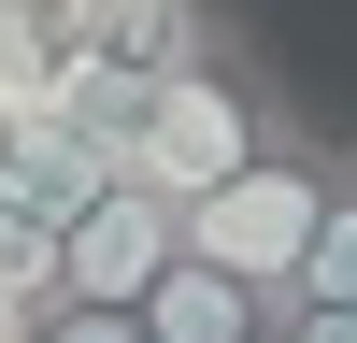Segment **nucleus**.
<instances>
[{
    "instance_id": "1",
    "label": "nucleus",
    "mask_w": 357,
    "mask_h": 343,
    "mask_svg": "<svg viewBox=\"0 0 357 343\" xmlns=\"http://www.w3.org/2000/svg\"><path fill=\"white\" fill-rule=\"evenodd\" d=\"M286 129H301L286 72L243 43V29L200 15L186 43H172L158 72L114 100V129H100V143H114V186H143V200H172V215H186V200H215L229 172H243L257 143H286Z\"/></svg>"
},
{
    "instance_id": "2",
    "label": "nucleus",
    "mask_w": 357,
    "mask_h": 343,
    "mask_svg": "<svg viewBox=\"0 0 357 343\" xmlns=\"http://www.w3.org/2000/svg\"><path fill=\"white\" fill-rule=\"evenodd\" d=\"M329 200H343V129H314V114H301V129L257 143L215 200H186V257H215V272H243V286H272V300H286V272H301V243H314Z\"/></svg>"
},
{
    "instance_id": "3",
    "label": "nucleus",
    "mask_w": 357,
    "mask_h": 343,
    "mask_svg": "<svg viewBox=\"0 0 357 343\" xmlns=\"http://www.w3.org/2000/svg\"><path fill=\"white\" fill-rule=\"evenodd\" d=\"M172 257H186V215H172V200H143V186H86L72 215H57V272H43V286H57V300H114V314H129Z\"/></svg>"
},
{
    "instance_id": "4",
    "label": "nucleus",
    "mask_w": 357,
    "mask_h": 343,
    "mask_svg": "<svg viewBox=\"0 0 357 343\" xmlns=\"http://www.w3.org/2000/svg\"><path fill=\"white\" fill-rule=\"evenodd\" d=\"M143 343H272L286 329V300L272 286H243V272H215V257H172L158 286H143Z\"/></svg>"
},
{
    "instance_id": "5",
    "label": "nucleus",
    "mask_w": 357,
    "mask_h": 343,
    "mask_svg": "<svg viewBox=\"0 0 357 343\" xmlns=\"http://www.w3.org/2000/svg\"><path fill=\"white\" fill-rule=\"evenodd\" d=\"M286 300H301V314H357V172H343L329 215H314V243H301V272H286Z\"/></svg>"
},
{
    "instance_id": "6",
    "label": "nucleus",
    "mask_w": 357,
    "mask_h": 343,
    "mask_svg": "<svg viewBox=\"0 0 357 343\" xmlns=\"http://www.w3.org/2000/svg\"><path fill=\"white\" fill-rule=\"evenodd\" d=\"M15 343H143V314H114V300H15Z\"/></svg>"
},
{
    "instance_id": "7",
    "label": "nucleus",
    "mask_w": 357,
    "mask_h": 343,
    "mask_svg": "<svg viewBox=\"0 0 357 343\" xmlns=\"http://www.w3.org/2000/svg\"><path fill=\"white\" fill-rule=\"evenodd\" d=\"M272 343H357V314H301V300H286V329Z\"/></svg>"
},
{
    "instance_id": "8",
    "label": "nucleus",
    "mask_w": 357,
    "mask_h": 343,
    "mask_svg": "<svg viewBox=\"0 0 357 343\" xmlns=\"http://www.w3.org/2000/svg\"><path fill=\"white\" fill-rule=\"evenodd\" d=\"M15 129H29V86H0V186H15Z\"/></svg>"
},
{
    "instance_id": "9",
    "label": "nucleus",
    "mask_w": 357,
    "mask_h": 343,
    "mask_svg": "<svg viewBox=\"0 0 357 343\" xmlns=\"http://www.w3.org/2000/svg\"><path fill=\"white\" fill-rule=\"evenodd\" d=\"M343 172H357V129H343Z\"/></svg>"
}]
</instances>
